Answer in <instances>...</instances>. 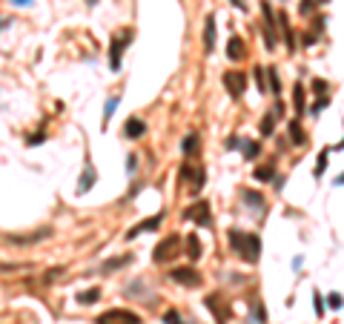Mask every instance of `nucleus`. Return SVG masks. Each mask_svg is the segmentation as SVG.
Listing matches in <instances>:
<instances>
[{"instance_id": "f03ea898", "label": "nucleus", "mask_w": 344, "mask_h": 324, "mask_svg": "<svg viewBox=\"0 0 344 324\" xmlns=\"http://www.w3.org/2000/svg\"><path fill=\"white\" fill-rule=\"evenodd\" d=\"M181 235H166V238H161L158 241V247L152 250V259H155V264H166V261H172L178 253H181Z\"/></svg>"}, {"instance_id": "f704fd0d", "label": "nucleus", "mask_w": 344, "mask_h": 324, "mask_svg": "<svg viewBox=\"0 0 344 324\" xmlns=\"http://www.w3.org/2000/svg\"><path fill=\"white\" fill-rule=\"evenodd\" d=\"M26 144H29V146H34V144H43V135H32Z\"/></svg>"}, {"instance_id": "cd10ccee", "label": "nucleus", "mask_w": 344, "mask_h": 324, "mask_svg": "<svg viewBox=\"0 0 344 324\" xmlns=\"http://www.w3.org/2000/svg\"><path fill=\"white\" fill-rule=\"evenodd\" d=\"M255 83H258V89L264 95L267 92V69H255Z\"/></svg>"}, {"instance_id": "f257e3e1", "label": "nucleus", "mask_w": 344, "mask_h": 324, "mask_svg": "<svg viewBox=\"0 0 344 324\" xmlns=\"http://www.w3.org/2000/svg\"><path fill=\"white\" fill-rule=\"evenodd\" d=\"M229 244L235 250L238 259H244L247 264H255L261 256V238L255 232H241V229H229Z\"/></svg>"}, {"instance_id": "6ab92c4d", "label": "nucleus", "mask_w": 344, "mask_h": 324, "mask_svg": "<svg viewBox=\"0 0 344 324\" xmlns=\"http://www.w3.org/2000/svg\"><path fill=\"white\" fill-rule=\"evenodd\" d=\"M100 298V287H89V290L78 292V304H95Z\"/></svg>"}, {"instance_id": "f3484780", "label": "nucleus", "mask_w": 344, "mask_h": 324, "mask_svg": "<svg viewBox=\"0 0 344 324\" xmlns=\"http://www.w3.org/2000/svg\"><path fill=\"white\" fill-rule=\"evenodd\" d=\"M278 115H281V103L270 112V115H264V121H261V135H273V130H276V121H278Z\"/></svg>"}, {"instance_id": "4be33fe9", "label": "nucleus", "mask_w": 344, "mask_h": 324, "mask_svg": "<svg viewBox=\"0 0 344 324\" xmlns=\"http://www.w3.org/2000/svg\"><path fill=\"white\" fill-rule=\"evenodd\" d=\"M293 103H295V115H301L304 112V86L301 83H295V89H293Z\"/></svg>"}, {"instance_id": "aec40b11", "label": "nucleus", "mask_w": 344, "mask_h": 324, "mask_svg": "<svg viewBox=\"0 0 344 324\" xmlns=\"http://www.w3.org/2000/svg\"><path fill=\"white\" fill-rule=\"evenodd\" d=\"M287 130H290V135H293V144H295V146H301V144L307 141V138H304V132H301V124H298V121H290V124H287Z\"/></svg>"}, {"instance_id": "ddd939ff", "label": "nucleus", "mask_w": 344, "mask_h": 324, "mask_svg": "<svg viewBox=\"0 0 344 324\" xmlns=\"http://www.w3.org/2000/svg\"><path fill=\"white\" fill-rule=\"evenodd\" d=\"M278 29H281L284 40H287V52H295V34H293V26H290V17L287 15H278Z\"/></svg>"}, {"instance_id": "7c9ffc66", "label": "nucleus", "mask_w": 344, "mask_h": 324, "mask_svg": "<svg viewBox=\"0 0 344 324\" xmlns=\"http://www.w3.org/2000/svg\"><path fill=\"white\" fill-rule=\"evenodd\" d=\"M164 322H166V324H187L184 319H181V313H178V310H169V313L164 316Z\"/></svg>"}, {"instance_id": "9d476101", "label": "nucleus", "mask_w": 344, "mask_h": 324, "mask_svg": "<svg viewBox=\"0 0 344 324\" xmlns=\"http://www.w3.org/2000/svg\"><path fill=\"white\" fill-rule=\"evenodd\" d=\"M204 52H215V15H207V23H204Z\"/></svg>"}, {"instance_id": "c756f323", "label": "nucleus", "mask_w": 344, "mask_h": 324, "mask_svg": "<svg viewBox=\"0 0 344 324\" xmlns=\"http://www.w3.org/2000/svg\"><path fill=\"white\" fill-rule=\"evenodd\" d=\"M327 304H330V307H333V310H342V292H330V295H327Z\"/></svg>"}, {"instance_id": "72a5a7b5", "label": "nucleus", "mask_w": 344, "mask_h": 324, "mask_svg": "<svg viewBox=\"0 0 344 324\" xmlns=\"http://www.w3.org/2000/svg\"><path fill=\"white\" fill-rule=\"evenodd\" d=\"M315 313H318V316L324 313V304H321V292H315Z\"/></svg>"}, {"instance_id": "423d86ee", "label": "nucleus", "mask_w": 344, "mask_h": 324, "mask_svg": "<svg viewBox=\"0 0 344 324\" xmlns=\"http://www.w3.org/2000/svg\"><path fill=\"white\" fill-rule=\"evenodd\" d=\"M184 218H189V221H195L198 227H210V224H213V212H210V204H207V201H198V204H192V207H187Z\"/></svg>"}, {"instance_id": "58836bf2", "label": "nucleus", "mask_w": 344, "mask_h": 324, "mask_svg": "<svg viewBox=\"0 0 344 324\" xmlns=\"http://www.w3.org/2000/svg\"><path fill=\"white\" fill-rule=\"evenodd\" d=\"M336 149H344V141H342V144H339V146H336Z\"/></svg>"}, {"instance_id": "20e7f679", "label": "nucleus", "mask_w": 344, "mask_h": 324, "mask_svg": "<svg viewBox=\"0 0 344 324\" xmlns=\"http://www.w3.org/2000/svg\"><path fill=\"white\" fill-rule=\"evenodd\" d=\"M95 324H141V316L132 310H124V307H112V310L100 313Z\"/></svg>"}, {"instance_id": "473e14b6", "label": "nucleus", "mask_w": 344, "mask_h": 324, "mask_svg": "<svg viewBox=\"0 0 344 324\" xmlns=\"http://www.w3.org/2000/svg\"><path fill=\"white\" fill-rule=\"evenodd\" d=\"M241 146H244V155H247V158H255V155H258V144H255V141H250V144L241 141Z\"/></svg>"}, {"instance_id": "bb28decb", "label": "nucleus", "mask_w": 344, "mask_h": 324, "mask_svg": "<svg viewBox=\"0 0 344 324\" xmlns=\"http://www.w3.org/2000/svg\"><path fill=\"white\" fill-rule=\"evenodd\" d=\"M327 158H330V146L318 152V163H315V175H321V172L327 169Z\"/></svg>"}, {"instance_id": "1a4fd4ad", "label": "nucleus", "mask_w": 344, "mask_h": 324, "mask_svg": "<svg viewBox=\"0 0 344 324\" xmlns=\"http://www.w3.org/2000/svg\"><path fill=\"white\" fill-rule=\"evenodd\" d=\"M207 307L213 310V316H215L221 324L229 322V307H227V301L221 298L218 292H210V295H207Z\"/></svg>"}, {"instance_id": "9b49d317", "label": "nucleus", "mask_w": 344, "mask_h": 324, "mask_svg": "<svg viewBox=\"0 0 344 324\" xmlns=\"http://www.w3.org/2000/svg\"><path fill=\"white\" fill-rule=\"evenodd\" d=\"M241 201H247V204H250V210L255 212V215H264V210H267V201H264V195L252 193V190H244V193H241Z\"/></svg>"}, {"instance_id": "4c0bfd02", "label": "nucleus", "mask_w": 344, "mask_h": 324, "mask_svg": "<svg viewBox=\"0 0 344 324\" xmlns=\"http://www.w3.org/2000/svg\"><path fill=\"white\" fill-rule=\"evenodd\" d=\"M6 26H9V20H0V32H3V29H6Z\"/></svg>"}, {"instance_id": "c9c22d12", "label": "nucleus", "mask_w": 344, "mask_h": 324, "mask_svg": "<svg viewBox=\"0 0 344 324\" xmlns=\"http://www.w3.org/2000/svg\"><path fill=\"white\" fill-rule=\"evenodd\" d=\"M333 184H336V187H344V172L339 175V178H336V181H333Z\"/></svg>"}, {"instance_id": "412c9836", "label": "nucleus", "mask_w": 344, "mask_h": 324, "mask_svg": "<svg viewBox=\"0 0 344 324\" xmlns=\"http://www.w3.org/2000/svg\"><path fill=\"white\" fill-rule=\"evenodd\" d=\"M267 81H270V92L273 95H281V81H278V69H267Z\"/></svg>"}, {"instance_id": "c85d7f7f", "label": "nucleus", "mask_w": 344, "mask_h": 324, "mask_svg": "<svg viewBox=\"0 0 344 324\" xmlns=\"http://www.w3.org/2000/svg\"><path fill=\"white\" fill-rule=\"evenodd\" d=\"M115 106H118V97H109V100H106V109H103V127L109 124V118H112V112H115Z\"/></svg>"}, {"instance_id": "2f4dec72", "label": "nucleus", "mask_w": 344, "mask_h": 324, "mask_svg": "<svg viewBox=\"0 0 344 324\" xmlns=\"http://www.w3.org/2000/svg\"><path fill=\"white\" fill-rule=\"evenodd\" d=\"M252 310H255V322H258V324H267V310L261 307V301H255V307H252Z\"/></svg>"}, {"instance_id": "2eb2a0df", "label": "nucleus", "mask_w": 344, "mask_h": 324, "mask_svg": "<svg viewBox=\"0 0 344 324\" xmlns=\"http://www.w3.org/2000/svg\"><path fill=\"white\" fill-rule=\"evenodd\" d=\"M161 227V215H155V218H147V221H141L138 227H132L129 232H126V238H138L141 232H149V229H158Z\"/></svg>"}, {"instance_id": "dca6fc26", "label": "nucleus", "mask_w": 344, "mask_h": 324, "mask_svg": "<svg viewBox=\"0 0 344 324\" xmlns=\"http://www.w3.org/2000/svg\"><path fill=\"white\" fill-rule=\"evenodd\" d=\"M184 244H187V259L189 261H198V259H201L204 247H201V238H198L195 232H192V235H187V241H184Z\"/></svg>"}, {"instance_id": "a211bd4d", "label": "nucleus", "mask_w": 344, "mask_h": 324, "mask_svg": "<svg viewBox=\"0 0 344 324\" xmlns=\"http://www.w3.org/2000/svg\"><path fill=\"white\" fill-rule=\"evenodd\" d=\"M40 238H49V229H40V232L26 235V238H20V235H9V241H12V244H32V241H40Z\"/></svg>"}, {"instance_id": "a878e982", "label": "nucleus", "mask_w": 344, "mask_h": 324, "mask_svg": "<svg viewBox=\"0 0 344 324\" xmlns=\"http://www.w3.org/2000/svg\"><path fill=\"white\" fill-rule=\"evenodd\" d=\"M129 261H132V256H121V259H115V261H106V264H103V273H112V270L124 267V264H129Z\"/></svg>"}, {"instance_id": "6e6552de", "label": "nucleus", "mask_w": 344, "mask_h": 324, "mask_svg": "<svg viewBox=\"0 0 344 324\" xmlns=\"http://www.w3.org/2000/svg\"><path fill=\"white\" fill-rule=\"evenodd\" d=\"M169 278L178 281V284H184V287H198V284H201V273L192 270V267H172Z\"/></svg>"}, {"instance_id": "393cba45", "label": "nucleus", "mask_w": 344, "mask_h": 324, "mask_svg": "<svg viewBox=\"0 0 344 324\" xmlns=\"http://www.w3.org/2000/svg\"><path fill=\"white\" fill-rule=\"evenodd\" d=\"M273 175H276V166H273V163H267V166H258V169H255V178H258V181H270Z\"/></svg>"}, {"instance_id": "7ed1b4c3", "label": "nucleus", "mask_w": 344, "mask_h": 324, "mask_svg": "<svg viewBox=\"0 0 344 324\" xmlns=\"http://www.w3.org/2000/svg\"><path fill=\"white\" fill-rule=\"evenodd\" d=\"M261 17H264V43H267V49H276V43H278V20H276V12H273V6L270 3H261Z\"/></svg>"}, {"instance_id": "39448f33", "label": "nucleus", "mask_w": 344, "mask_h": 324, "mask_svg": "<svg viewBox=\"0 0 344 324\" xmlns=\"http://www.w3.org/2000/svg\"><path fill=\"white\" fill-rule=\"evenodd\" d=\"M224 86H227L229 97L238 100V97L244 95V89H247V75L238 72V69H229V72H224Z\"/></svg>"}, {"instance_id": "5701e85b", "label": "nucleus", "mask_w": 344, "mask_h": 324, "mask_svg": "<svg viewBox=\"0 0 344 324\" xmlns=\"http://www.w3.org/2000/svg\"><path fill=\"white\" fill-rule=\"evenodd\" d=\"M92 184H95V169L86 163V172H83V178H81V184H78V193H86Z\"/></svg>"}, {"instance_id": "e433bc0d", "label": "nucleus", "mask_w": 344, "mask_h": 324, "mask_svg": "<svg viewBox=\"0 0 344 324\" xmlns=\"http://www.w3.org/2000/svg\"><path fill=\"white\" fill-rule=\"evenodd\" d=\"M12 3H15V6H29L32 0H12Z\"/></svg>"}, {"instance_id": "f8f14e48", "label": "nucleus", "mask_w": 344, "mask_h": 324, "mask_svg": "<svg viewBox=\"0 0 344 324\" xmlns=\"http://www.w3.org/2000/svg\"><path fill=\"white\" fill-rule=\"evenodd\" d=\"M227 55H229V61H241V58L247 55V46H244V40H241L238 34H232V37L227 40Z\"/></svg>"}, {"instance_id": "4468645a", "label": "nucleus", "mask_w": 344, "mask_h": 324, "mask_svg": "<svg viewBox=\"0 0 344 324\" xmlns=\"http://www.w3.org/2000/svg\"><path fill=\"white\" fill-rule=\"evenodd\" d=\"M144 132H147V124L141 121V118H126V124H124V135L126 138H144Z\"/></svg>"}, {"instance_id": "b1692460", "label": "nucleus", "mask_w": 344, "mask_h": 324, "mask_svg": "<svg viewBox=\"0 0 344 324\" xmlns=\"http://www.w3.org/2000/svg\"><path fill=\"white\" fill-rule=\"evenodd\" d=\"M198 141H201V138H198L195 132H189L187 138H184V144H181V149H184V155H192V152L198 149Z\"/></svg>"}, {"instance_id": "0eeeda50", "label": "nucleus", "mask_w": 344, "mask_h": 324, "mask_svg": "<svg viewBox=\"0 0 344 324\" xmlns=\"http://www.w3.org/2000/svg\"><path fill=\"white\" fill-rule=\"evenodd\" d=\"M129 32H118L112 37V52H109V66H112V72H121V55H124V46L129 43Z\"/></svg>"}]
</instances>
